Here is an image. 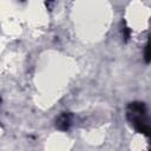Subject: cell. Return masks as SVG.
Listing matches in <instances>:
<instances>
[{
	"instance_id": "6da1fadb",
	"label": "cell",
	"mask_w": 151,
	"mask_h": 151,
	"mask_svg": "<svg viewBox=\"0 0 151 151\" xmlns=\"http://www.w3.org/2000/svg\"><path fill=\"white\" fill-rule=\"evenodd\" d=\"M126 116H127V120L137 132L143 133L146 137L149 136L150 126H149L147 113H146V107L144 103H140V101L131 103L127 106Z\"/></svg>"
},
{
	"instance_id": "7a4b0ae2",
	"label": "cell",
	"mask_w": 151,
	"mask_h": 151,
	"mask_svg": "<svg viewBox=\"0 0 151 151\" xmlns=\"http://www.w3.org/2000/svg\"><path fill=\"white\" fill-rule=\"evenodd\" d=\"M71 125V114L70 113H63L59 116V118L55 122V126L59 130H67Z\"/></svg>"
},
{
	"instance_id": "3957f363",
	"label": "cell",
	"mask_w": 151,
	"mask_h": 151,
	"mask_svg": "<svg viewBox=\"0 0 151 151\" xmlns=\"http://www.w3.org/2000/svg\"><path fill=\"white\" fill-rule=\"evenodd\" d=\"M145 60H146V63H149V60H150V53H149V44H146V46H145Z\"/></svg>"
}]
</instances>
